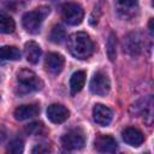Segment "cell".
<instances>
[{
  "instance_id": "6da1fadb",
  "label": "cell",
  "mask_w": 154,
  "mask_h": 154,
  "mask_svg": "<svg viewBox=\"0 0 154 154\" xmlns=\"http://www.w3.org/2000/svg\"><path fill=\"white\" fill-rule=\"evenodd\" d=\"M67 48H69V52L75 58L87 59L94 53L95 45L87 32L78 31V32H73L69 36Z\"/></svg>"
},
{
  "instance_id": "7a4b0ae2",
  "label": "cell",
  "mask_w": 154,
  "mask_h": 154,
  "mask_svg": "<svg viewBox=\"0 0 154 154\" xmlns=\"http://www.w3.org/2000/svg\"><path fill=\"white\" fill-rule=\"evenodd\" d=\"M17 83L18 91L20 94L37 91L43 87V82L41 81V78H38V76L29 69H22L17 72Z\"/></svg>"
},
{
  "instance_id": "3957f363",
  "label": "cell",
  "mask_w": 154,
  "mask_h": 154,
  "mask_svg": "<svg viewBox=\"0 0 154 154\" xmlns=\"http://www.w3.org/2000/svg\"><path fill=\"white\" fill-rule=\"evenodd\" d=\"M48 13H49V7L47 6H41L34 11L26 12L22 18V24L24 29L29 34H32V35L38 34L41 30V25Z\"/></svg>"
},
{
  "instance_id": "277c9868",
  "label": "cell",
  "mask_w": 154,
  "mask_h": 154,
  "mask_svg": "<svg viewBox=\"0 0 154 154\" xmlns=\"http://www.w3.org/2000/svg\"><path fill=\"white\" fill-rule=\"evenodd\" d=\"M61 16L69 25H78L84 17V11L76 2H66L61 6Z\"/></svg>"
},
{
  "instance_id": "5b68a950",
  "label": "cell",
  "mask_w": 154,
  "mask_h": 154,
  "mask_svg": "<svg viewBox=\"0 0 154 154\" xmlns=\"http://www.w3.org/2000/svg\"><path fill=\"white\" fill-rule=\"evenodd\" d=\"M89 88H90V91L93 94L99 95V96H105L109 93V89H111L109 78L102 71H97L91 77Z\"/></svg>"
},
{
  "instance_id": "8992f818",
  "label": "cell",
  "mask_w": 154,
  "mask_h": 154,
  "mask_svg": "<svg viewBox=\"0 0 154 154\" xmlns=\"http://www.w3.org/2000/svg\"><path fill=\"white\" fill-rule=\"evenodd\" d=\"M61 143L64 148L69 150H78L82 149L85 144V137L84 134L78 129H72L63 135Z\"/></svg>"
},
{
  "instance_id": "52a82bcc",
  "label": "cell",
  "mask_w": 154,
  "mask_h": 154,
  "mask_svg": "<svg viewBox=\"0 0 154 154\" xmlns=\"http://www.w3.org/2000/svg\"><path fill=\"white\" fill-rule=\"evenodd\" d=\"M123 47H124V52H126L128 54L138 55L143 48V37H142L141 32H138V31L130 32L124 38Z\"/></svg>"
},
{
  "instance_id": "ba28073f",
  "label": "cell",
  "mask_w": 154,
  "mask_h": 154,
  "mask_svg": "<svg viewBox=\"0 0 154 154\" xmlns=\"http://www.w3.org/2000/svg\"><path fill=\"white\" fill-rule=\"evenodd\" d=\"M117 144H118V143H117V141H116V138H114L113 136L101 134V135H99V136L95 138L94 148H95L99 153L106 154V153H113V152H116Z\"/></svg>"
},
{
  "instance_id": "9c48e42d",
  "label": "cell",
  "mask_w": 154,
  "mask_h": 154,
  "mask_svg": "<svg viewBox=\"0 0 154 154\" xmlns=\"http://www.w3.org/2000/svg\"><path fill=\"white\" fill-rule=\"evenodd\" d=\"M70 116V111L60 103H52L47 108V118L54 123V124H60L64 123Z\"/></svg>"
},
{
  "instance_id": "30bf717a",
  "label": "cell",
  "mask_w": 154,
  "mask_h": 154,
  "mask_svg": "<svg viewBox=\"0 0 154 154\" xmlns=\"http://www.w3.org/2000/svg\"><path fill=\"white\" fill-rule=\"evenodd\" d=\"M65 59L59 53H48L45 59V67L52 75H59L64 69Z\"/></svg>"
},
{
  "instance_id": "8fae6325",
  "label": "cell",
  "mask_w": 154,
  "mask_h": 154,
  "mask_svg": "<svg viewBox=\"0 0 154 154\" xmlns=\"http://www.w3.org/2000/svg\"><path fill=\"white\" fill-rule=\"evenodd\" d=\"M113 113L111 111V108H108L105 105L101 103H96L93 108V119L96 124L101 125V126H107L111 120H112Z\"/></svg>"
},
{
  "instance_id": "7c38bea8",
  "label": "cell",
  "mask_w": 154,
  "mask_h": 154,
  "mask_svg": "<svg viewBox=\"0 0 154 154\" xmlns=\"http://www.w3.org/2000/svg\"><path fill=\"white\" fill-rule=\"evenodd\" d=\"M117 12L120 17L125 19H130L135 17L138 12V4L136 1H129V0H122L116 2Z\"/></svg>"
},
{
  "instance_id": "4fadbf2b",
  "label": "cell",
  "mask_w": 154,
  "mask_h": 154,
  "mask_svg": "<svg viewBox=\"0 0 154 154\" xmlns=\"http://www.w3.org/2000/svg\"><path fill=\"white\" fill-rule=\"evenodd\" d=\"M40 113V106L37 103H26L20 105L14 109V118L17 120H26L34 118Z\"/></svg>"
},
{
  "instance_id": "5bb4252c",
  "label": "cell",
  "mask_w": 154,
  "mask_h": 154,
  "mask_svg": "<svg viewBox=\"0 0 154 154\" xmlns=\"http://www.w3.org/2000/svg\"><path fill=\"white\" fill-rule=\"evenodd\" d=\"M122 136H123V140L132 147H140L144 141V136L142 131L136 128H131V126L123 130Z\"/></svg>"
},
{
  "instance_id": "9a60e30c",
  "label": "cell",
  "mask_w": 154,
  "mask_h": 154,
  "mask_svg": "<svg viewBox=\"0 0 154 154\" xmlns=\"http://www.w3.org/2000/svg\"><path fill=\"white\" fill-rule=\"evenodd\" d=\"M41 47L38 46V43H36L35 41H29L25 43L24 46V55L26 58V60L31 64H36L40 60L41 57Z\"/></svg>"
},
{
  "instance_id": "2e32d148",
  "label": "cell",
  "mask_w": 154,
  "mask_h": 154,
  "mask_svg": "<svg viewBox=\"0 0 154 154\" xmlns=\"http://www.w3.org/2000/svg\"><path fill=\"white\" fill-rule=\"evenodd\" d=\"M85 84V72L84 71H76L72 73L70 78V90L71 95H76L79 93Z\"/></svg>"
},
{
  "instance_id": "e0dca14e",
  "label": "cell",
  "mask_w": 154,
  "mask_h": 154,
  "mask_svg": "<svg viewBox=\"0 0 154 154\" xmlns=\"http://www.w3.org/2000/svg\"><path fill=\"white\" fill-rule=\"evenodd\" d=\"M22 57L20 51L16 46H2L0 47V60H19Z\"/></svg>"
},
{
  "instance_id": "ac0fdd59",
  "label": "cell",
  "mask_w": 154,
  "mask_h": 154,
  "mask_svg": "<svg viewBox=\"0 0 154 154\" xmlns=\"http://www.w3.org/2000/svg\"><path fill=\"white\" fill-rule=\"evenodd\" d=\"M16 28L14 20L6 13H0V34H11Z\"/></svg>"
},
{
  "instance_id": "d6986e66",
  "label": "cell",
  "mask_w": 154,
  "mask_h": 154,
  "mask_svg": "<svg viewBox=\"0 0 154 154\" xmlns=\"http://www.w3.org/2000/svg\"><path fill=\"white\" fill-rule=\"evenodd\" d=\"M66 38V31L64 29V26H61L60 24H57L53 26V29L51 30L49 34V40L53 43H61L64 42Z\"/></svg>"
},
{
  "instance_id": "ffe728a7",
  "label": "cell",
  "mask_w": 154,
  "mask_h": 154,
  "mask_svg": "<svg viewBox=\"0 0 154 154\" xmlns=\"http://www.w3.org/2000/svg\"><path fill=\"white\" fill-rule=\"evenodd\" d=\"M106 52L111 61H114L117 57V37L113 32L109 34V37L106 42Z\"/></svg>"
},
{
  "instance_id": "44dd1931",
  "label": "cell",
  "mask_w": 154,
  "mask_h": 154,
  "mask_svg": "<svg viewBox=\"0 0 154 154\" xmlns=\"http://www.w3.org/2000/svg\"><path fill=\"white\" fill-rule=\"evenodd\" d=\"M23 150H24V143L22 140L17 138L10 142L5 154H23Z\"/></svg>"
},
{
  "instance_id": "7402d4cb",
  "label": "cell",
  "mask_w": 154,
  "mask_h": 154,
  "mask_svg": "<svg viewBox=\"0 0 154 154\" xmlns=\"http://www.w3.org/2000/svg\"><path fill=\"white\" fill-rule=\"evenodd\" d=\"M45 130L42 123H38V122H35V123H31L26 126V131L31 135H40L42 131Z\"/></svg>"
},
{
  "instance_id": "603a6c76",
  "label": "cell",
  "mask_w": 154,
  "mask_h": 154,
  "mask_svg": "<svg viewBox=\"0 0 154 154\" xmlns=\"http://www.w3.org/2000/svg\"><path fill=\"white\" fill-rule=\"evenodd\" d=\"M49 152H51L49 147L47 144L42 143V144L35 146L34 149H32V152H31V154H49Z\"/></svg>"
},
{
  "instance_id": "cb8c5ba5",
  "label": "cell",
  "mask_w": 154,
  "mask_h": 154,
  "mask_svg": "<svg viewBox=\"0 0 154 154\" xmlns=\"http://www.w3.org/2000/svg\"><path fill=\"white\" fill-rule=\"evenodd\" d=\"M114 154H125V153H122V152H120V153H114Z\"/></svg>"
}]
</instances>
